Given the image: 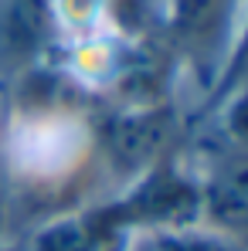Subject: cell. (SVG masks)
<instances>
[{
	"instance_id": "6da1fadb",
	"label": "cell",
	"mask_w": 248,
	"mask_h": 251,
	"mask_svg": "<svg viewBox=\"0 0 248 251\" xmlns=\"http://www.w3.org/2000/svg\"><path fill=\"white\" fill-rule=\"evenodd\" d=\"M173 136H177V112L170 102L133 105L126 112L109 116L106 126L95 132L106 163L119 176H133V180L170 156Z\"/></svg>"
},
{
	"instance_id": "7a4b0ae2",
	"label": "cell",
	"mask_w": 248,
	"mask_h": 251,
	"mask_svg": "<svg viewBox=\"0 0 248 251\" xmlns=\"http://www.w3.org/2000/svg\"><path fill=\"white\" fill-rule=\"evenodd\" d=\"M197 197H201V224L245 241L248 194H245L242 150H231V153L218 156L214 170L204 180H197Z\"/></svg>"
},
{
	"instance_id": "3957f363",
	"label": "cell",
	"mask_w": 248,
	"mask_h": 251,
	"mask_svg": "<svg viewBox=\"0 0 248 251\" xmlns=\"http://www.w3.org/2000/svg\"><path fill=\"white\" fill-rule=\"evenodd\" d=\"M119 241L123 238L116 234L106 207H79L41 221L21 251H116Z\"/></svg>"
},
{
	"instance_id": "277c9868",
	"label": "cell",
	"mask_w": 248,
	"mask_h": 251,
	"mask_svg": "<svg viewBox=\"0 0 248 251\" xmlns=\"http://www.w3.org/2000/svg\"><path fill=\"white\" fill-rule=\"evenodd\" d=\"M119 251H245V241L221 234L197 221V224H180V227L126 234L119 241Z\"/></svg>"
},
{
	"instance_id": "5b68a950",
	"label": "cell",
	"mask_w": 248,
	"mask_h": 251,
	"mask_svg": "<svg viewBox=\"0 0 248 251\" xmlns=\"http://www.w3.org/2000/svg\"><path fill=\"white\" fill-rule=\"evenodd\" d=\"M228 10H231V0H173L170 24H173L177 41L191 54L214 48L224 31Z\"/></svg>"
},
{
	"instance_id": "8992f818",
	"label": "cell",
	"mask_w": 248,
	"mask_h": 251,
	"mask_svg": "<svg viewBox=\"0 0 248 251\" xmlns=\"http://www.w3.org/2000/svg\"><path fill=\"white\" fill-rule=\"evenodd\" d=\"M10 180H7V167H3V156H0V241H7V231H10Z\"/></svg>"
},
{
	"instance_id": "52a82bcc",
	"label": "cell",
	"mask_w": 248,
	"mask_h": 251,
	"mask_svg": "<svg viewBox=\"0 0 248 251\" xmlns=\"http://www.w3.org/2000/svg\"><path fill=\"white\" fill-rule=\"evenodd\" d=\"M0 251H21V245H10V238H7V241H0Z\"/></svg>"
},
{
	"instance_id": "ba28073f",
	"label": "cell",
	"mask_w": 248,
	"mask_h": 251,
	"mask_svg": "<svg viewBox=\"0 0 248 251\" xmlns=\"http://www.w3.org/2000/svg\"><path fill=\"white\" fill-rule=\"evenodd\" d=\"M123 3H136V0H123Z\"/></svg>"
},
{
	"instance_id": "9c48e42d",
	"label": "cell",
	"mask_w": 248,
	"mask_h": 251,
	"mask_svg": "<svg viewBox=\"0 0 248 251\" xmlns=\"http://www.w3.org/2000/svg\"><path fill=\"white\" fill-rule=\"evenodd\" d=\"M116 251H119V248H116Z\"/></svg>"
}]
</instances>
